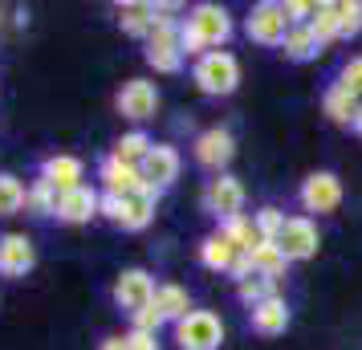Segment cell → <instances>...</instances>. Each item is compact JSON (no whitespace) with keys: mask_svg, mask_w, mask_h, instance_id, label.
<instances>
[{"mask_svg":"<svg viewBox=\"0 0 362 350\" xmlns=\"http://www.w3.org/2000/svg\"><path fill=\"white\" fill-rule=\"evenodd\" d=\"M354 131H358V134H362V110H358V118H354Z\"/></svg>","mask_w":362,"mask_h":350,"instance_id":"38","label":"cell"},{"mask_svg":"<svg viewBox=\"0 0 362 350\" xmlns=\"http://www.w3.org/2000/svg\"><path fill=\"white\" fill-rule=\"evenodd\" d=\"M204 208L212 212L220 224L232 216H245V184L236 180V175H216V180H208V187H204Z\"/></svg>","mask_w":362,"mask_h":350,"instance_id":"9","label":"cell"},{"mask_svg":"<svg viewBox=\"0 0 362 350\" xmlns=\"http://www.w3.org/2000/svg\"><path fill=\"white\" fill-rule=\"evenodd\" d=\"M155 204H159V192H155V187L139 192V196H127V200H118V196H102L98 216L115 220L118 228H127V233H143L151 220H155Z\"/></svg>","mask_w":362,"mask_h":350,"instance_id":"3","label":"cell"},{"mask_svg":"<svg viewBox=\"0 0 362 350\" xmlns=\"http://www.w3.org/2000/svg\"><path fill=\"white\" fill-rule=\"evenodd\" d=\"M183 25L199 37V45L208 53L224 49L232 37V17H228V8H220V4H196V8H187Z\"/></svg>","mask_w":362,"mask_h":350,"instance_id":"6","label":"cell"},{"mask_svg":"<svg viewBox=\"0 0 362 350\" xmlns=\"http://www.w3.org/2000/svg\"><path fill=\"white\" fill-rule=\"evenodd\" d=\"M110 298H115L118 310H127V314L134 317L139 310H147L151 301H155V277H151L147 269H122L115 277Z\"/></svg>","mask_w":362,"mask_h":350,"instance_id":"7","label":"cell"},{"mask_svg":"<svg viewBox=\"0 0 362 350\" xmlns=\"http://www.w3.org/2000/svg\"><path fill=\"white\" fill-rule=\"evenodd\" d=\"M37 265V249L25 233H4L0 236V277H25Z\"/></svg>","mask_w":362,"mask_h":350,"instance_id":"15","label":"cell"},{"mask_svg":"<svg viewBox=\"0 0 362 350\" xmlns=\"http://www.w3.org/2000/svg\"><path fill=\"white\" fill-rule=\"evenodd\" d=\"M139 175H143V184L155 187V192H167V187L180 180V151L167 147V143H155L147 151V159L139 163Z\"/></svg>","mask_w":362,"mask_h":350,"instance_id":"12","label":"cell"},{"mask_svg":"<svg viewBox=\"0 0 362 350\" xmlns=\"http://www.w3.org/2000/svg\"><path fill=\"white\" fill-rule=\"evenodd\" d=\"M127 350H159V342H155V334L131 330V334H127Z\"/></svg>","mask_w":362,"mask_h":350,"instance_id":"35","label":"cell"},{"mask_svg":"<svg viewBox=\"0 0 362 350\" xmlns=\"http://www.w3.org/2000/svg\"><path fill=\"white\" fill-rule=\"evenodd\" d=\"M322 110L329 115V122H338V127H354V118H358L362 102L350 98L342 86H326V94H322Z\"/></svg>","mask_w":362,"mask_h":350,"instance_id":"22","label":"cell"},{"mask_svg":"<svg viewBox=\"0 0 362 350\" xmlns=\"http://www.w3.org/2000/svg\"><path fill=\"white\" fill-rule=\"evenodd\" d=\"M322 49H326V45L313 37L310 25H293V29L285 33V41H281V53H285L289 62H313Z\"/></svg>","mask_w":362,"mask_h":350,"instance_id":"21","label":"cell"},{"mask_svg":"<svg viewBox=\"0 0 362 350\" xmlns=\"http://www.w3.org/2000/svg\"><path fill=\"white\" fill-rule=\"evenodd\" d=\"M159 326H163V314L155 310V301H151L147 310H139V314L131 317V330H143V334H159Z\"/></svg>","mask_w":362,"mask_h":350,"instance_id":"34","label":"cell"},{"mask_svg":"<svg viewBox=\"0 0 362 350\" xmlns=\"http://www.w3.org/2000/svg\"><path fill=\"white\" fill-rule=\"evenodd\" d=\"M118 25H122V33L147 41L155 29V4H118Z\"/></svg>","mask_w":362,"mask_h":350,"instance_id":"23","label":"cell"},{"mask_svg":"<svg viewBox=\"0 0 362 350\" xmlns=\"http://www.w3.org/2000/svg\"><path fill=\"white\" fill-rule=\"evenodd\" d=\"M175 4H155V29L147 37V66L155 74H180L183 69V49H180V21L171 17Z\"/></svg>","mask_w":362,"mask_h":350,"instance_id":"1","label":"cell"},{"mask_svg":"<svg viewBox=\"0 0 362 350\" xmlns=\"http://www.w3.org/2000/svg\"><path fill=\"white\" fill-rule=\"evenodd\" d=\"M98 350H127V334H110V338H102Z\"/></svg>","mask_w":362,"mask_h":350,"instance_id":"37","label":"cell"},{"mask_svg":"<svg viewBox=\"0 0 362 350\" xmlns=\"http://www.w3.org/2000/svg\"><path fill=\"white\" fill-rule=\"evenodd\" d=\"M98 180H102V196H118V200L147 192L143 175H139V167L122 163V159H115V155H106V159L98 163Z\"/></svg>","mask_w":362,"mask_h":350,"instance_id":"13","label":"cell"},{"mask_svg":"<svg viewBox=\"0 0 362 350\" xmlns=\"http://www.w3.org/2000/svg\"><path fill=\"white\" fill-rule=\"evenodd\" d=\"M82 175H86V167H82L78 155H45V159H41V180H45L57 196L82 187Z\"/></svg>","mask_w":362,"mask_h":350,"instance_id":"16","label":"cell"},{"mask_svg":"<svg viewBox=\"0 0 362 350\" xmlns=\"http://www.w3.org/2000/svg\"><path fill=\"white\" fill-rule=\"evenodd\" d=\"M248 257H252V273L273 277V281H281V273H285V265H289V261H285V252H281L273 240H261V245L248 252Z\"/></svg>","mask_w":362,"mask_h":350,"instance_id":"24","label":"cell"},{"mask_svg":"<svg viewBox=\"0 0 362 350\" xmlns=\"http://www.w3.org/2000/svg\"><path fill=\"white\" fill-rule=\"evenodd\" d=\"M252 224H257V233H261V240H277L281 224H285V212H277V208H261V212L252 216Z\"/></svg>","mask_w":362,"mask_h":350,"instance_id":"33","label":"cell"},{"mask_svg":"<svg viewBox=\"0 0 362 350\" xmlns=\"http://www.w3.org/2000/svg\"><path fill=\"white\" fill-rule=\"evenodd\" d=\"M220 342H224V322L212 310H192L183 322H175L180 350H220Z\"/></svg>","mask_w":362,"mask_h":350,"instance_id":"5","label":"cell"},{"mask_svg":"<svg viewBox=\"0 0 362 350\" xmlns=\"http://www.w3.org/2000/svg\"><path fill=\"white\" fill-rule=\"evenodd\" d=\"M220 233L228 236V240H232L240 252H252L257 245H261V233H257L252 216H232V220H224V224H220Z\"/></svg>","mask_w":362,"mask_h":350,"instance_id":"28","label":"cell"},{"mask_svg":"<svg viewBox=\"0 0 362 350\" xmlns=\"http://www.w3.org/2000/svg\"><path fill=\"white\" fill-rule=\"evenodd\" d=\"M25 212L29 216H57V192L45 180H33V187H25Z\"/></svg>","mask_w":362,"mask_h":350,"instance_id":"29","label":"cell"},{"mask_svg":"<svg viewBox=\"0 0 362 350\" xmlns=\"http://www.w3.org/2000/svg\"><path fill=\"white\" fill-rule=\"evenodd\" d=\"M273 245L285 252V261H310L317 245H322V236H317V224L310 216H285Z\"/></svg>","mask_w":362,"mask_h":350,"instance_id":"8","label":"cell"},{"mask_svg":"<svg viewBox=\"0 0 362 350\" xmlns=\"http://www.w3.org/2000/svg\"><path fill=\"white\" fill-rule=\"evenodd\" d=\"M289 29H293V25H289V17H285V4H277V0H261V4H252V13L245 17L248 41L269 45V49H281V41H285Z\"/></svg>","mask_w":362,"mask_h":350,"instance_id":"4","label":"cell"},{"mask_svg":"<svg viewBox=\"0 0 362 350\" xmlns=\"http://www.w3.org/2000/svg\"><path fill=\"white\" fill-rule=\"evenodd\" d=\"M236 298L252 310V305H261V301H269V298H281V293H277V281H273V277L248 273L245 281H236Z\"/></svg>","mask_w":362,"mask_h":350,"instance_id":"26","label":"cell"},{"mask_svg":"<svg viewBox=\"0 0 362 350\" xmlns=\"http://www.w3.org/2000/svg\"><path fill=\"white\" fill-rule=\"evenodd\" d=\"M196 163L208 167V171H216V175H224V167L232 163V155H236V139H232V131H224V127H212V131H204L196 139Z\"/></svg>","mask_w":362,"mask_h":350,"instance_id":"14","label":"cell"},{"mask_svg":"<svg viewBox=\"0 0 362 350\" xmlns=\"http://www.w3.org/2000/svg\"><path fill=\"white\" fill-rule=\"evenodd\" d=\"M310 29H313V37H317L322 45L338 41V0H322V4H313Z\"/></svg>","mask_w":362,"mask_h":350,"instance_id":"27","label":"cell"},{"mask_svg":"<svg viewBox=\"0 0 362 350\" xmlns=\"http://www.w3.org/2000/svg\"><path fill=\"white\" fill-rule=\"evenodd\" d=\"M155 310L163 314V322H183V317L192 314V298H187L183 285L163 281V285H155Z\"/></svg>","mask_w":362,"mask_h":350,"instance_id":"20","label":"cell"},{"mask_svg":"<svg viewBox=\"0 0 362 350\" xmlns=\"http://www.w3.org/2000/svg\"><path fill=\"white\" fill-rule=\"evenodd\" d=\"M297 200H301L305 212H317V216H322V212H334V208L342 204V180H338L334 171H313V175L301 180Z\"/></svg>","mask_w":362,"mask_h":350,"instance_id":"10","label":"cell"},{"mask_svg":"<svg viewBox=\"0 0 362 350\" xmlns=\"http://www.w3.org/2000/svg\"><path fill=\"white\" fill-rule=\"evenodd\" d=\"M98 204H102V196L86 184L74 187V192H62L57 196V220L62 224H86V220L98 216Z\"/></svg>","mask_w":362,"mask_h":350,"instance_id":"17","label":"cell"},{"mask_svg":"<svg viewBox=\"0 0 362 350\" xmlns=\"http://www.w3.org/2000/svg\"><path fill=\"white\" fill-rule=\"evenodd\" d=\"M248 326L261 334V338H277V334L289 330V305L285 298H269L261 305H252L248 310Z\"/></svg>","mask_w":362,"mask_h":350,"instance_id":"18","label":"cell"},{"mask_svg":"<svg viewBox=\"0 0 362 350\" xmlns=\"http://www.w3.org/2000/svg\"><path fill=\"white\" fill-rule=\"evenodd\" d=\"M151 147H155V139H151L147 131H127V134L115 143V151H110V155H115V159H122V163L139 167L143 159H147Z\"/></svg>","mask_w":362,"mask_h":350,"instance_id":"25","label":"cell"},{"mask_svg":"<svg viewBox=\"0 0 362 350\" xmlns=\"http://www.w3.org/2000/svg\"><path fill=\"white\" fill-rule=\"evenodd\" d=\"M21 208H25V184L17 175L0 171V216H17Z\"/></svg>","mask_w":362,"mask_h":350,"instance_id":"30","label":"cell"},{"mask_svg":"<svg viewBox=\"0 0 362 350\" xmlns=\"http://www.w3.org/2000/svg\"><path fill=\"white\" fill-rule=\"evenodd\" d=\"M334 86H342L350 98L362 102V57H350V62L342 66V74H338V82H334Z\"/></svg>","mask_w":362,"mask_h":350,"instance_id":"32","label":"cell"},{"mask_svg":"<svg viewBox=\"0 0 362 350\" xmlns=\"http://www.w3.org/2000/svg\"><path fill=\"white\" fill-rule=\"evenodd\" d=\"M118 115L131 118L134 127H143L147 118H155V110H159V90H155V82H147V78H131V82L118 90Z\"/></svg>","mask_w":362,"mask_h":350,"instance_id":"11","label":"cell"},{"mask_svg":"<svg viewBox=\"0 0 362 350\" xmlns=\"http://www.w3.org/2000/svg\"><path fill=\"white\" fill-rule=\"evenodd\" d=\"M362 33V0H338V37Z\"/></svg>","mask_w":362,"mask_h":350,"instance_id":"31","label":"cell"},{"mask_svg":"<svg viewBox=\"0 0 362 350\" xmlns=\"http://www.w3.org/2000/svg\"><path fill=\"white\" fill-rule=\"evenodd\" d=\"M248 273H252V257H248V252H240V257H236V261H232L228 277H232V281H245Z\"/></svg>","mask_w":362,"mask_h":350,"instance_id":"36","label":"cell"},{"mask_svg":"<svg viewBox=\"0 0 362 350\" xmlns=\"http://www.w3.org/2000/svg\"><path fill=\"white\" fill-rule=\"evenodd\" d=\"M236 257H240V249L220 228L212 236H204V245H199V261H204V269H212V273H228Z\"/></svg>","mask_w":362,"mask_h":350,"instance_id":"19","label":"cell"},{"mask_svg":"<svg viewBox=\"0 0 362 350\" xmlns=\"http://www.w3.org/2000/svg\"><path fill=\"white\" fill-rule=\"evenodd\" d=\"M192 82H196L204 94H212V98H224V94H232V90L240 86V62H236L228 49L204 53L196 66H192Z\"/></svg>","mask_w":362,"mask_h":350,"instance_id":"2","label":"cell"}]
</instances>
